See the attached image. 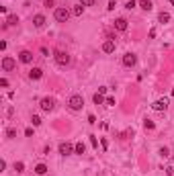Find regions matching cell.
Here are the masks:
<instances>
[{"label":"cell","instance_id":"obj_35","mask_svg":"<svg viewBox=\"0 0 174 176\" xmlns=\"http://www.w3.org/2000/svg\"><path fill=\"white\" fill-rule=\"evenodd\" d=\"M170 4H172V6H174V0H170Z\"/></svg>","mask_w":174,"mask_h":176},{"label":"cell","instance_id":"obj_7","mask_svg":"<svg viewBox=\"0 0 174 176\" xmlns=\"http://www.w3.org/2000/svg\"><path fill=\"white\" fill-rule=\"evenodd\" d=\"M19 62L21 64H31V62H33V53H31L29 49H23L19 53Z\"/></svg>","mask_w":174,"mask_h":176},{"label":"cell","instance_id":"obj_31","mask_svg":"<svg viewBox=\"0 0 174 176\" xmlns=\"http://www.w3.org/2000/svg\"><path fill=\"white\" fill-rule=\"evenodd\" d=\"M88 123H90V125H94V123H96V117H94V115H88Z\"/></svg>","mask_w":174,"mask_h":176},{"label":"cell","instance_id":"obj_24","mask_svg":"<svg viewBox=\"0 0 174 176\" xmlns=\"http://www.w3.org/2000/svg\"><path fill=\"white\" fill-rule=\"evenodd\" d=\"M31 123H33L35 127H37V125H41V117H39V115H33V117H31Z\"/></svg>","mask_w":174,"mask_h":176},{"label":"cell","instance_id":"obj_21","mask_svg":"<svg viewBox=\"0 0 174 176\" xmlns=\"http://www.w3.org/2000/svg\"><path fill=\"white\" fill-rule=\"evenodd\" d=\"M158 21H160V23H168V21H170V15H168V12H160V15H158Z\"/></svg>","mask_w":174,"mask_h":176},{"label":"cell","instance_id":"obj_20","mask_svg":"<svg viewBox=\"0 0 174 176\" xmlns=\"http://www.w3.org/2000/svg\"><path fill=\"white\" fill-rule=\"evenodd\" d=\"M76 16H82V12H84V4H78V6H74V10H72Z\"/></svg>","mask_w":174,"mask_h":176},{"label":"cell","instance_id":"obj_6","mask_svg":"<svg viewBox=\"0 0 174 176\" xmlns=\"http://www.w3.org/2000/svg\"><path fill=\"white\" fill-rule=\"evenodd\" d=\"M152 109H154V111H158V113L166 111V109H168V98H158V100L152 104Z\"/></svg>","mask_w":174,"mask_h":176},{"label":"cell","instance_id":"obj_15","mask_svg":"<svg viewBox=\"0 0 174 176\" xmlns=\"http://www.w3.org/2000/svg\"><path fill=\"white\" fill-rule=\"evenodd\" d=\"M47 170H49V168L45 166V164H37V166H35V174H39V176H43Z\"/></svg>","mask_w":174,"mask_h":176},{"label":"cell","instance_id":"obj_25","mask_svg":"<svg viewBox=\"0 0 174 176\" xmlns=\"http://www.w3.org/2000/svg\"><path fill=\"white\" fill-rule=\"evenodd\" d=\"M15 170L16 172H23V170H25V164H23V162H16V164H15Z\"/></svg>","mask_w":174,"mask_h":176},{"label":"cell","instance_id":"obj_5","mask_svg":"<svg viewBox=\"0 0 174 176\" xmlns=\"http://www.w3.org/2000/svg\"><path fill=\"white\" fill-rule=\"evenodd\" d=\"M135 64H137V55L135 53H125L123 55V66L125 68H133Z\"/></svg>","mask_w":174,"mask_h":176},{"label":"cell","instance_id":"obj_16","mask_svg":"<svg viewBox=\"0 0 174 176\" xmlns=\"http://www.w3.org/2000/svg\"><path fill=\"white\" fill-rule=\"evenodd\" d=\"M92 100H94V104H104V100H107V98H104V94L96 92L94 96H92Z\"/></svg>","mask_w":174,"mask_h":176},{"label":"cell","instance_id":"obj_11","mask_svg":"<svg viewBox=\"0 0 174 176\" xmlns=\"http://www.w3.org/2000/svg\"><path fill=\"white\" fill-rule=\"evenodd\" d=\"M41 76H43V70H41V68H31V72H29V78L31 80H39Z\"/></svg>","mask_w":174,"mask_h":176},{"label":"cell","instance_id":"obj_27","mask_svg":"<svg viewBox=\"0 0 174 176\" xmlns=\"http://www.w3.org/2000/svg\"><path fill=\"white\" fill-rule=\"evenodd\" d=\"M125 8H127V10L135 8V0H127V4H125Z\"/></svg>","mask_w":174,"mask_h":176},{"label":"cell","instance_id":"obj_4","mask_svg":"<svg viewBox=\"0 0 174 176\" xmlns=\"http://www.w3.org/2000/svg\"><path fill=\"white\" fill-rule=\"evenodd\" d=\"M39 107H41V111H45V113L53 111V109H55V98H51V96H45V98H41Z\"/></svg>","mask_w":174,"mask_h":176},{"label":"cell","instance_id":"obj_28","mask_svg":"<svg viewBox=\"0 0 174 176\" xmlns=\"http://www.w3.org/2000/svg\"><path fill=\"white\" fill-rule=\"evenodd\" d=\"M90 146H92V147H98V139H96V137H90Z\"/></svg>","mask_w":174,"mask_h":176},{"label":"cell","instance_id":"obj_10","mask_svg":"<svg viewBox=\"0 0 174 176\" xmlns=\"http://www.w3.org/2000/svg\"><path fill=\"white\" fill-rule=\"evenodd\" d=\"M103 51H104V53H113V51H115V41L107 39V41L103 43Z\"/></svg>","mask_w":174,"mask_h":176},{"label":"cell","instance_id":"obj_13","mask_svg":"<svg viewBox=\"0 0 174 176\" xmlns=\"http://www.w3.org/2000/svg\"><path fill=\"white\" fill-rule=\"evenodd\" d=\"M115 29L121 31V33L127 31V21H125V19H117V21H115Z\"/></svg>","mask_w":174,"mask_h":176},{"label":"cell","instance_id":"obj_1","mask_svg":"<svg viewBox=\"0 0 174 176\" xmlns=\"http://www.w3.org/2000/svg\"><path fill=\"white\" fill-rule=\"evenodd\" d=\"M68 107L72 109V111H82V107H84V98L80 96V94H72L68 100Z\"/></svg>","mask_w":174,"mask_h":176},{"label":"cell","instance_id":"obj_8","mask_svg":"<svg viewBox=\"0 0 174 176\" xmlns=\"http://www.w3.org/2000/svg\"><path fill=\"white\" fill-rule=\"evenodd\" d=\"M15 66H16V62L12 58H8V55H6V58H2V70H4V72L15 70Z\"/></svg>","mask_w":174,"mask_h":176},{"label":"cell","instance_id":"obj_22","mask_svg":"<svg viewBox=\"0 0 174 176\" xmlns=\"http://www.w3.org/2000/svg\"><path fill=\"white\" fill-rule=\"evenodd\" d=\"M6 137H8V139H15V137H16V129L8 127V129H6Z\"/></svg>","mask_w":174,"mask_h":176},{"label":"cell","instance_id":"obj_19","mask_svg":"<svg viewBox=\"0 0 174 176\" xmlns=\"http://www.w3.org/2000/svg\"><path fill=\"white\" fill-rule=\"evenodd\" d=\"M144 127H145V129H148V131H152V129H154V127H156V123H154V121H152V119H145V121H144Z\"/></svg>","mask_w":174,"mask_h":176},{"label":"cell","instance_id":"obj_30","mask_svg":"<svg viewBox=\"0 0 174 176\" xmlns=\"http://www.w3.org/2000/svg\"><path fill=\"white\" fill-rule=\"evenodd\" d=\"M0 86L6 88V86H8V80H6V78H0Z\"/></svg>","mask_w":174,"mask_h":176},{"label":"cell","instance_id":"obj_33","mask_svg":"<svg viewBox=\"0 0 174 176\" xmlns=\"http://www.w3.org/2000/svg\"><path fill=\"white\" fill-rule=\"evenodd\" d=\"M25 135H27V137H31V135H33V129L27 127V129H25Z\"/></svg>","mask_w":174,"mask_h":176},{"label":"cell","instance_id":"obj_9","mask_svg":"<svg viewBox=\"0 0 174 176\" xmlns=\"http://www.w3.org/2000/svg\"><path fill=\"white\" fill-rule=\"evenodd\" d=\"M57 150H60V154H62V156H70V154L74 152V146H72V143H68V141H62Z\"/></svg>","mask_w":174,"mask_h":176},{"label":"cell","instance_id":"obj_14","mask_svg":"<svg viewBox=\"0 0 174 176\" xmlns=\"http://www.w3.org/2000/svg\"><path fill=\"white\" fill-rule=\"evenodd\" d=\"M74 152L82 156V154L86 152V146H84V141H78V143H76V146H74Z\"/></svg>","mask_w":174,"mask_h":176},{"label":"cell","instance_id":"obj_34","mask_svg":"<svg viewBox=\"0 0 174 176\" xmlns=\"http://www.w3.org/2000/svg\"><path fill=\"white\" fill-rule=\"evenodd\" d=\"M100 143H103V150H107V147H109V141H107V139H100Z\"/></svg>","mask_w":174,"mask_h":176},{"label":"cell","instance_id":"obj_29","mask_svg":"<svg viewBox=\"0 0 174 176\" xmlns=\"http://www.w3.org/2000/svg\"><path fill=\"white\" fill-rule=\"evenodd\" d=\"M82 4L84 6H94V0H82Z\"/></svg>","mask_w":174,"mask_h":176},{"label":"cell","instance_id":"obj_26","mask_svg":"<svg viewBox=\"0 0 174 176\" xmlns=\"http://www.w3.org/2000/svg\"><path fill=\"white\" fill-rule=\"evenodd\" d=\"M104 104H107V107H115V98H113V96H107Z\"/></svg>","mask_w":174,"mask_h":176},{"label":"cell","instance_id":"obj_18","mask_svg":"<svg viewBox=\"0 0 174 176\" xmlns=\"http://www.w3.org/2000/svg\"><path fill=\"white\" fill-rule=\"evenodd\" d=\"M16 23H19V16L16 15H8L6 16V25H16Z\"/></svg>","mask_w":174,"mask_h":176},{"label":"cell","instance_id":"obj_3","mask_svg":"<svg viewBox=\"0 0 174 176\" xmlns=\"http://www.w3.org/2000/svg\"><path fill=\"white\" fill-rule=\"evenodd\" d=\"M53 16H55V21H57V23H68V19H70V10H68V8H64V6H60V8H55Z\"/></svg>","mask_w":174,"mask_h":176},{"label":"cell","instance_id":"obj_12","mask_svg":"<svg viewBox=\"0 0 174 176\" xmlns=\"http://www.w3.org/2000/svg\"><path fill=\"white\" fill-rule=\"evenodd\" d=\"M45 23H47V21H45V16H43V15H35V16H33V25L37 27V29H41Z\"/></svg>","mask_w":174,"mask_h":176},{"label":"cell","instance_id":"obj_17","mask_svg":"<svg viewBox=\"0 0 174 176\" xmlns=\"http://www.w3.org/2000/svg\"><path fill=\"white\" fill-rule=\"evenodd\" d=\"M139 6H141L144 10H152V8H154V4H152V0H141V2H139Z\"/></svg>","mask_w":174,"mask_h":176},{"label":"cell","instance_id":"obj_23","mask_svg":"<svg viewBox=\"0 0 174 176\" xmlns=\"http://www.w3.org/2000/svg\"><path fill=\"white\" fill-rule=\"evenodd\" d=\"M160 156H162V158H168L170 156V150H168V147H160Z\"/></svg>","mask_w":174,"mask_h":176},{"label":"cell","instance_id":"obj_32","mask_svg":"<svg viewBox=\"0 0 174 176\" xmlns=\"http://www.w3.org/2000/svg\"><path fill=\"white\" fill-rule=\"evenodd\" d=\"M41 55H45V58H47V55H49V49H47V47H41Z\"/></svg>","mask_w":174,"mask_h":176},{"label":"cell","instance_id":"obj_2","mask_svg":"<svg viewBox=\"0 0 174 176\" xmlns=\"http://www.w3.org/2000/svg\"><path fill=\"white\" fill-rule=\"evenodd\" d=\"M55 64L57 66H62V68H66V66L70 64V53H66V51H62V49H57V51H55Z\"/></svg>","mask_w":174,"mask_h":176}]
</instances>
